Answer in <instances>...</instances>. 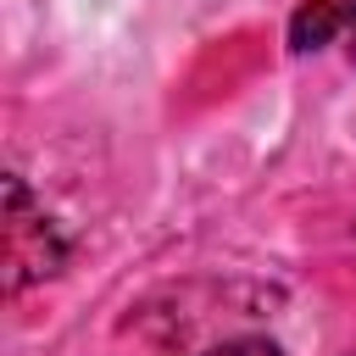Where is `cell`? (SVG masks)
I'll use <instances>...</instances> for the list:
<instances>
[{
  "label": "cell",
  "instance_id": "3957f363",
  "mask_svg": "<svg viewBox=\"0 0 356 356\" xmlns=\"http://www.w3.org/2000/svg\"><path fill=\"white\" fill-rule=\"evenodd\" d=\"M206 356H284V350H278L273 339H256V334H250V339H222V345H211Z\"/></svg>",
  "mask_w": 356,
  "mask_h": 356
},
{
  "label": "cell",
  "instance_id": "7a4b0ae2",
  "mask_svg": "<svg viewBox=\"0 0 356 356\" xmlns=\"http://www.w3.org/2000/svg\"><path fill=\"white\" fill-rule=\"evenodd\" d=\"M356 22V0H306L289 17V50H317Z\"/></svg>",
  "mask_w": 356,
  "mask_h": 356
},
{
  "label": "cell",
  "instance_id": "6da1fadb",
  "mask_svg": "<svg viewBox=\"0 0 356 356\" xmlns=\"http://www.w3.org/2000/svg\"><path fill=\"white\" fill-rule=\"evenodd\" d=\"M0 261H6V289H28L50 273H61L67 261V239L61 228L33 206L22 178H6V217H0Z\"/></svg>",
  "mask_w": 356,
  "mask_h": 356
}]
</instances>
